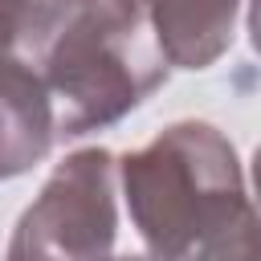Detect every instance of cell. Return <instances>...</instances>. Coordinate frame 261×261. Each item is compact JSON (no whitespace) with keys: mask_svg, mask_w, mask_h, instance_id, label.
Returning <instances> with one entry per match:
<instances>
[{"mask_svg":"<svg viewBox=\"0 0 261 261\" xmlns=\"http://www.w3.org/2000/svg\"><path fill=\"white\" fill-rule=\"evenodd\" d=\"M106 261H151V257H106Z\"/></svg>","mask_w":261,"mask_h":261,"instance_id":"52a82bcc","label":"cell"},{"mask_svg":"<svg viewBox=\"0 0 261 261\" xmlns=\"http://www.w3.org/2000/svg\"><path fill=\"white\" fill-rule=\"evenodd\" d=\"M114 175L151 261H188L253 208L232 139L200 118H179L126 151Z\"/></svg>","mask_w":261,"mask_h":261,"instance_id":"6da1fadb","label":"cell"},{"mask_svg":"<svg viewBox=\"0 0 261 261\" xmlns=\"http://www.w3.org/2000/svg\"><path fill=\"white\" fill-rule=\"evenodd\" d=\"M29 73L49 94L53 135L82 139L143 106L171 65L126 0H73L29 61Z\"/></svg>","mask_w":261,"mask_h":261,"instance_id":"7a4b0ae2","label":"cell"},{"mask_svg":"<svg viewBox=\"0 0 261 261\" xmlns=\"http://www.w3.org/2000/svg\"><path fill=\"white\" fill-rule=\"evenodd\" d=\"M171 69L216 65L241 20V0H126Z\"/></svg>","mask_w":261,"mask_h":261,"instance_id":"277c9868","label":"cell"},{"mask_svg":"<svg viewBox=\"0 0 261 261\" xmlns=\"http://www.w3.org/2000/svg\"><path fill=\"white\" fill-rule=\"evenodd\" d=\"M53 143L57 135L45 86L24 65L0 57V184L41 163Z\"/></svg>","mask_w":261,"mask_h":261,"instance_id":"5b68a950","label":"cell"},{"mask_svg":"<svg viewBox=\"0 0 261 261\" xmlns=\"http://www.w3.org/2000/svg\"><path fill=\"white\" fill-rule=\"evenodd\" d=\"M188 261H257V212L249 208L245 216H237L224 232L204 241Z\"/></svg>","mask_w":261,"mask_h":261,"instance_id":"8992f818","label":"cell"},{"mask_svg":"<svg viewBox=\"0 0 261 261\" xmlns=\"http://www.w3.org/2000/svg\"><path fill=\"white\" fill-rule=\"evenodd\" d=\"M118 237V175L106 147L65 155L20 212L4 261H106Z\"/></svg>","mask_w":261,"mask_h":261,"instance_id":"3957f363","label":"cell"}]
</instances>
